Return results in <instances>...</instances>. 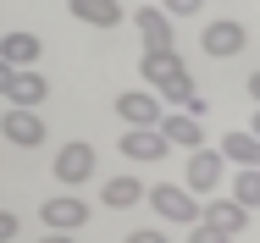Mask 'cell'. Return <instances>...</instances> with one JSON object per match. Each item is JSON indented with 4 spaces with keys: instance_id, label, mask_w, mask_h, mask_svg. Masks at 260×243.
Returning a JSON list of instances; mask_svg holds the SVG:
<instances>
[{
    "instance_id": "obj_23",
    "label": "cell",
    "mask_w": 260,
    "mask_h": 243,
    "mask_svg": "<svg viewBox=\"0 0 260 243\" xmlns=\"http://www.w3.org/2000/svg\"><path fill=\"white\" fill-rule=\"evenodd\" d=\"M17 238V216H11V210H0V243H11Z\"/></svg>"
},
{
    "instance_id": "obj_5",
    "label": "cell",
    "mask_w": 260,
    "mask_h": 243,
    "mask_svg": "<svg viewBox=\"0 0 260 243\" xmlns=\"http://www.w3.org/2000/svg\"><path fill=\"white\" fill-rule=\"evenodd\" d=\"M116 116L127 127H155L160 116H166V105L155 99V89H127V94L116 99Z\"/></svg>"
},
{
    "instance_id": "obj_18",
    "label": "cell",
    "mask_w": 260,
    "mask_h": 243,
    "mask_svg": "<svg viewBox=\"0 0 260 243\" xmlns=\"http://www.w3.org/2000/svg\"><path fill=\"white\" fill-rule=\"evenodd\" d=\"M155 89H160V105H183V99H188V94H194V78H188V66H183V72H172V78H166V83H155Z\"/></svg>"
},
{
    "instance_id": "obj_22",
    "label": "cell",
    "mask_w": 260,
    "mask_h": 243,
    "mask_svg": "<svg viewBox=\"0 0 260 243\" xmlns=\"http://www.w3.org/2000/svg\"><path fill=\"white\" fill-rule=\"evenodd\" d=\"M127 243H172V238H160L155 227H139V232H127Z\"/></svg>"
},
{
    "instance_id": "obj_27",
    "label": "cell",
    "mask_w": 260,
    "mask_h": 243,
    "mask_svg": "<svg viewBox=\"0 0 260 243\" xmlns=\"http://www.w3.org/2000/svg\"><path fill=\"white\" fill-rule=\"evenodd\" d=\"M6 83H11V66H6V61H0V94H6Z\"/></svg>"
},
{
    "instance_id": "obj_28",
    "label": "cell",
    "mask_w": 260,
    "mask_h": 243,
    "mask_svg": "<svg viewBox=\"0 0 260 243\" xmlns=\"http://www.w3.org/2000/svg\"><path fill=\"white\" fill-rule=\"evenodd\" d=\"M249 133H255V138H260V111H255V127H249Z\"/></svg>"
},
{
    "instance_id": "obj_1",
    "label": "cell",
    "mask_w": 260,
    "mask_h": 243,
    "mask_svg": "<svg viewBox=\"0 0 260 243\" xmlns=\"http://www.w3.org/2000/svg\"><path fill=\"white\" fill-rule=\"evenodd\" d=\"M144 199H150V210H155L160 221H183V227L200 221V199L188 194V188H177V183H155V188H144Z\"/></svg>"
},
{
    "instance_id": "obj_20",
    "label": "cell",
    "mask_w": 260,
    "mask_h": 243,
    "mask_svg": "<svg viewBox=\"0 0 260 243\" xmlns=\"http://www.w3.org/2000/svg\"><path fill=\"white\" fill-rule=\"evenodd\" d=\"M160 11H166V17H200L205 0H160Z\"/></svg>"
},
{
    "instance_id": "obj_19",
    "label": "cell",
    "mask_w": 260,
    "mask_h": 243,
    "mask_svg": "<svg viewBox=\"0 0 260 243\" xmlns=\"http://www.w3.org/2000/svg\"><path fill=\"white\" fill-rule=\"evenodd\" d=\"M233 199H238L244 210H255V204H260V171H255V166H244V171L233 177Z\"/></svg>"
},
{
    "instance_id": "obj_7",
    "label": "cell",
    "mask_w": 260,
    "mask_h": 243,
    "mask_svg": "<svg viewBox=\"0 0 260 243\" xmlns=\"http://www.w3.org/2000/svg\"><path fill=\"white\" fill-rule=\"evenodd\" d=\"M155 133L166 138V149H200L205 144V127H200V116H188V111H172V116H160Z\"/></svg>"
},
{
    "instance_id": "obj_12",
    "label": "cell",
    "mask_w": 260,
    "mask_h": 243,
    "mask_svg": "<svg viewBox=\"0 0 260 243\" xmlns=\"http://www.w3.org/2000/svg\"><path fill=\"white\" fill-rule=\"evenodd\" d=\"M133 22H139V39H144V50L172 45V17H166L160 6H139V11H133Z\"/></svg>"
},
{
    "instance_id": "obj_24",
    "label": "cell",
    "mask_w": 260,
    "mask_h": 243,
    "mask_svg": "<svg viewBox=\"0 0 260 243\" xmlns=\"http://www.w3.org/2000/svg\"><path fill=\"white\" fill-rule=\"evenodd\" d=\"M177 111H188V116H205L210 105H205V99H200V94H188V99H183V105H177Z\"/></svg>"
},
{
    "instance_id": "obj_11",
    "label": "cell",
    "mask_w": 260,
    "mask_h": 243,
    "mask_svg": "<svg viewBox=\"0 0 260 243\" xmlns=\"http://www.w3.org/2000/svg\"><path fill=\"white\" fill-rule=\"evenodd\" d=\"M116 149H122L127 160H160V155H166V138H160L155 127H127Z\"/></svg>"
},
{
    "instance_id": "obj_3",
    "label": "cell",
    "mask_w": 260,
    "mask_h": 243,
    "mask_svg": "<svg viewBox=\"0 0 260 243\" xmlns=\"http://www.w3.org/2000/svg\"><path fill=\"white\" fill-rule=\"evenodd\" d=\"M0 133H6L17 149H39L45 144V116H39L34 105H11V111L0 116Z\"/></svg>"
},
{
    "instance_id": "obj_10",
    "label": "cell",
    "mask_w": 260,
    "mask_h": 243,
    "mask_svg": "<svg viewBox=\"0 0 260 243\" xmlns=\"http://www.w3.org/2000/svg\"><path fill=\"white\" fill-rule=\"evenodd\" d=\"M45 94H50L45 72H34V66H11V83H6V105H45Z\"/></svg>"
},
{
    "instance_id": "obj_26",
    "label": "cell",
    "mask_w": 260,
    "mask_h": 243,
    "mask_svg": "<svg viewBox=\"0 0 260 243\" xmlns=\"http://www.w3.org/2000/svg\"><path fill=\"white\" fill-rule=\"evenodd\" d=\"M39 243H78V238H67V232H50V238H39Z\"/></svg>"
},
{
    "instance_id": "obj_14",
    "label": "cell",
    "mask_w": 260,
    "mask_h": 243,
    "mask_svg": "<svg viewBox=\"0 0 260 243\" xmlns=\"http://www.w3.org/2000/svg\"><path fill=\"white\" fill-rule=\"evenodd\" d=\"M139 72H144V83H166L172 72H183V55H177L172 45H155V50H144Z\"/></svg>"
},
{
    "instance_id": "obj_9",
    "label": "cell",
    "mask_w": 260,
    "mask_h": 243,
    "mask_svg": "<svg viewBox=\"0 0 260 243\" xmlns=\"http://www.w3.org/2000/svg\"><path fill=\"white\" fill-rule=\"evenodd\" d=\"M200 221L216 227V232H227V238H238V232L249 227V210H244L238 199H210V204H200Z\"/></svg>"
},
{
    "instance_id": "obj_4",
    "label": "cell",
    "mask_w": 260,
    "mask_h": 243,
    "mask_svg": "<svg viewBox=\"0 0 260 243\" xmlns=\"http://www.w3.org/2000/svg\"><path fill=\"white\" fill-rule=\"evenodd\" d=\"M39 216H45L50 232H78V227L89 221V204H83L78 194H50L45 204H39Z\"/></svg>"
},
{
    "instance_id": "obj_17",
    "label": "cell",
    "mask_w": 260,
    "mask_h": 243,
    "mask_svg": "<svg viewBox=\"0 0 260 243\" xmlns=\"http://www.w3.org/2000/svg\"><path fill=\"white\" fill-rule=\"evenodd\" d=\"M221 160H238V166H255L260 171V138L255 133H227L221 138Z\"/></svg>"
},
{
    "instance_id": "obj_6",
    "label": "cell",
    "mask_w": 260,
    "mask_h": 243,
    "mask_svg": "<svg viewBox=\"0 0 260 243\" xmlns=\"http://www.w3.org/2000/svg\"><path fill=\"white\" fill-rule=\"evenodd\" d=\"M89 177H94V149L89 144H61L55 149V183L78 188V183H89Z\"/></svg>"
},
{
    "instance_id": "obj_8",
    "label": "cell",
    "mask_w": 260,
    "mask_h": 243,
    "mask_svg": "<svg viewBox=\"0 0 260 243\" xmlns=\"http://www.w3.org/2000/svg\"><path fill=\"white\" fill-rule=\"evenodd\" d=\"M221 171H227V160H221V149H188V194H210L216 183H221Z\"/></svg>"
},
{
    "instance_id": "obj_15",
    "label": "cell",
    "mask_w": 260,
    "mask_h": 243,
    "mask_svg": "<svg viewBox=\"0 0 260 243\" xmlns=\"http://www.w3.org/2000/svg\"><path fill=\"white\" fill-rule=\"evenodd\" d=\"M0 61L6 66H34L39 61V33H0Z\"/></svg>"
},
{
    "instance_id": "obj_21",
    "label": "cell",
    "mask_w": 260,
    "mask_h": 243,
    "mask_svg": "<svg viewBox=\"0 0 260 243\" xmlns=\"http://www.w3.org/2000/svg\"><path fill=\"white\" fill-rule=\"evenodd\" d=\"M188 243H233L227 232H216V227H205V221H194V238Z\"/></svg>"
},
{
    "instance_id": "obj_13",
    "label": "cell",
    "mask_w": 260,
    "mask_h": 243,
    "mask_svg": "<svg viewBox=\"0 0 260 243\" xmlns=\"http://www.w3.org/2000/svg\"><path fill=\"white\" fill-rule=\"evenodd\" d=\"M67 6H72V17L89 22V28H116V22H122V0H67Z\"/></svg>"
},
{
    "instance_id": "obj_25",
    "label": "cell",
    "mask_w": 260,
    "mask_h": 243,
    "mask_svg": "<svg viewBox=\"0 0 260 243\" xmlns=\"http://www.w3.org/2000/svg\"><path fill=\"white\" fill-rule=\"evenodd\" d=\"M249 99L260 105V72H249Z\"/></svg>"
},
{
    "instance_id": "obj_2",
    "label": "cell",
    "mask_w": 260,
    "mask_h": 243,
    "mask_svg": "<svg viewBox=\"0 0 260 243\" xmlns=\"http://www.w3.org/2000/svg\"><path fill=\"white\" fill-rule=\"evenodd\" d=\"M244 45H249V33H244V22H233V17H216V22H205V33H200V50L216 55V61H233Z\"/></svg>"
},
{
    "instance_id": "obj_16",
    "label": "cell",
    "mask_w": 260,
    "mask_h": 243,
    "mask_svg": "<svg viewBox=\"0 0 260 243\" xmlns=\"http://www.w3.org/2000/svg\"><path fill=\"white\" fill-rule=\"evenodd\" d=\"M100 199L111 204V210H133V204L144 199V183H139V177H111V183L100 188Z\"/></svg>"
}]
</instances>
